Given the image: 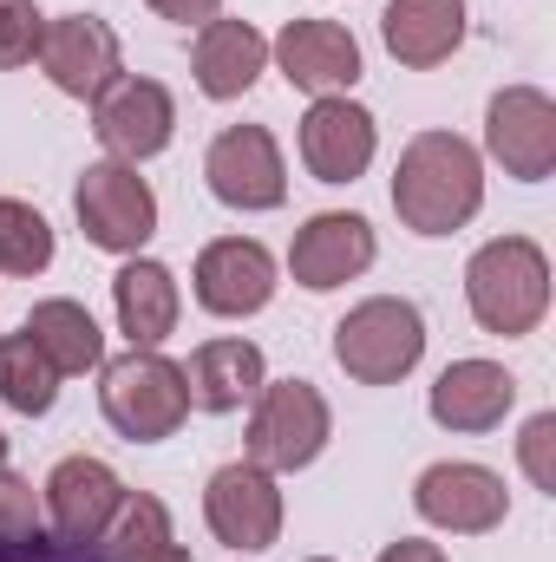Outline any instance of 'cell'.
<instances>
[{"mask_svg":"<svg viewBox=\"0 0 556 562\" xmlns=\"http://www.w3.org/2000/svg\"><path fill=\"white\" fill-rule=\"evenodd\" d=\"M269 66V40L249 20H203L197 33V86L203 99H243Z\"/></svg>","mask_w":556,"mask_h":562,"instance_id":"19","label":"cell"},{"mask_svg":"<svg viewBox=\"0 0 556 562\" xmlns=\"http://www.w3.org/2000/svg\"><path fill=\"white\" fill-rule=\"evenodd\" d=\"M99 406H105V419L112 431H125V438H170L184 413H190V386H184V367H170L157 347H132V353H119L112 367H105V386H99Z\"/></svg>","mask_w":556,"mask_h":562,"instance_id":"3","label":"cell"},{"mask_svg":"<svg viewBox=\"0 0 556 562\" xmlns=\"http://www.w3.org/2000/svg\"><path fill=\"white\" fill-rule=\"evenodd\" d=\"M170 125H177V105H170V92L157 79H112L92 99V132L119 164L157 157L170 144Z\"/></svg>","mask_w":556,"mask_h":562,"instance_id":"10","label":"cell"},{"mask_svg":"<svg viewBox=\"0 0 556 562\" xmlns=\"http://www.w3.org/2000/svg\"><path fill=\"white\" fill-rule=\"evenodd\" d=\"M367 262H374V229H367V216H354V210H321V216H308L301 236H294V249H288L294 281L314 288V294L354 281Z\"/></svg>","mask_w":556,"mask_h":562,"instance_id":"15","label":"cell"},{"mask_svg":"<svg viewBox=\"0 0 556 562\" xmlns=\"http://www.w3.org/2000/svg\"><path fill=\"white\" fill-rule=\"evenodd\" d=\"M112 307H119V327H125L132 347H157L177 327V307H184L177 301V276L164 262L138 256V262H125L119 281H112Z\"/></svg>","mask_w":556,"mask_h":562,"instance_id":"22","label":"cell"},{"mask_svg":"<svg viewBox=\"0 0 556 562\" xmlns=\"http://www.w3.org/2000/svg\"><path fill=\"white\" fill-rule=\"evenodd\" d=\"M73 210H79V229L92 249H112V256H138L157 229V196L132 164H86L79 190H73Z\"/></svg>","mask_w":556,"mask_h":562,"instance_id":"5","label":"cell"},{"mask_svg":"<svg viewBox=\"0 0 556 562\" xmlns=\"http://www.w3.org/2000/svg\"><path fill=\"white\" fill-rule=\"evenodd\" d=\"M0 471H7V438H0Z\"/></svg>","mask_w":556,"mask_h":562,"instance_id":"33","label":"cell"},{"mask_svg":"<svg viewBox=\"0 0 556 562\" xmlns=\"http://www.w3.org/2000/svg\"><path fill=\"white\" fill-rule=\"evenodd\" d=\"M518 458H524V471H531L537 491H556V413H537V419L524 425Z\"/></svg>","mask_w":556,"mask_h":562,"instance_id":"28","label":"cell"},{"mask_svg":"<svg viewBox=\"0 0 556 562\" xmlns=\"http://www.w3.org/2000/svg\"><path fill=\"white\" fill-rule=\"evenodd\" d=\"M184 386H190V406H203V413H236L243 400L263 393V347H249V340H210V347L190 353Z\"/></svg>","mask_w":556,"mask_h":562,"instance_id":"21","label":"cell"},{"mask_svg":"<svg viewBox=\"0 0 556 562\" xmlns=\"http://www.w3.org/2000/svg\"><path fill=\"white\" fill-rule=\"evenodd\" d=\"M465 301L485 334H531L551 307V262L531 236H498L471 256Z\"/></svg>","mask_w":556,"mask_h":562,"instance_id":"2","label":"cell"},{"mask_svg":"<svg viewBox=\"0 0 556 562\" xmlns=\"http://www.w3.org/2000/svg\"><path fill=\"white\" fill-rule=\"evenodd\" d=\"M485 203V164L458 132H419L393 170V210L419 236H452Z\"/></svg>","mask_w":556,"mask_h":562,"instance_id":"1","label":"cell"},{"mask_svg":"<svg viewBox=\"0 0 556 562\" xmlns=\"http://www.w3.org/2000/svg\"><path fill=\"white\" fill-rule=\"evenodd\" d=\"M0 562H99V557H86V543H66V537L53 543V537L33 530V537H7L0 543Z\"/></svg>","mask_w":556,"mask_h":562,"instance_id":"30","label":"cell"},{"mask_svg":"<svg viewBox=\"0 0 556 562\" xmlns=\"http://www.w3.org/2000/svg\"><path fill=\"white\" fill-rule=\"evenodd\" d=\"M425 353V321H419L413 301H393V294H374L360 301L341 327H334V360L347 367V380L360 386H393L407 380Z\"/></svg>","mask_w":556,"mask_h":562,"instance_id":"4","label":"cell"},{"mask_svg":"<svg viewBox=\"0 0 556 562\" xmlns=\"http://www.w3.org/2000/svg\"><path fill=\"white\" fill-rule=\"evenodd\" d=\"M308 562H327V557H308Z\"/></svg>","mask_w":556,"mask_h":562,"instance_id":"34","label":"cell"},{"mask_svg":"<svg viewBox=\"0 0 556 562\" xmlns=\"http://www.w3.org/2000/svg\"><path fill=\"white\" fill-rule=\"evenodd\" d=\"M485 150H491L511 177H524V183L551 177L556 170V105H551V92H537V86L498 92L491 112H485Z\"/></svg>","mask_w":556,"mask_h":562,"instance_id":"9","label":"cell"},{"mask_svg":"<svg viewBox=\"0 0 556 562\" xmlns=\"http://www.w3.org/2000/svg\"><path fill=\"white\" fill-rule=\"evenodd\" d=\"M119 504H125V484L105 458H59L46 477V517L66 543H99Z\"/></svg>","mask_w":556,"mask_h":562,"instance_id":"12","label":"cell"},{"mask_svg":"<svg viewBox=\"0 0 556 562\" xmlns=\"http://www.w3.org/2000/svg\"><path fill=\"white\" fill-rule=\"evenodd\" d=\"M40 66L59 92L73 99H99L112 79H119V33L92 13H59L46 20V40H40Z\"/></svg>","mask_w":556,"mask_h":562,"instance_id":"11","label":"cell"},{"mask_svg":"<svg viewBox=\"0 0 556 562\" xmlns=\"http://www.w3.org/2000/svg\"><path fill=\"white\" fill-rule=\"evenodd\" d=\"M327 445V400L308 380H281L256 393V419H249V464L263 471H301L314 464Z\"/></svg>","mask_w":556,"mask_h":562,"instance_id":"6","label":"cell"},{"mask_svg":"<svg viewBox=\"0 0 556 562\" xmlns=\"http://www.w3.org/2000/svg\"><path fill=\"white\" fill-rule=\"evenodd\" d=\"M53 262V229L33 203L0 196V269L7 276H40Z\"/></svg>","mask_w":556,"mask_h":562,"instance_id":"26","label":"cell"},{"mask_svg":"<svg viewBox=\"0 0 556 562\" xmlns=\"http://www.w3.org/2000/svg\"><path fill=\"white\" fill-rule=\"evenodd\" d=\"M511 400H518V380L498 360H452L432 380V419L445 431H491L511 413Z\"/></svg>","mask_w":556,"mask_h":562,"instance_id":"18","label":"cell"},{"mask_svg":"<svg viewBox=\"0 0 556 562\" xmlns=\"http://www.w3.org/2000/svg\"><path fill=\"white\" fill-rule=\"evenodd\" d=\"M380 33L400 66H438L465 40V0H387Z\"/></svg>","mask_w":556,"mask_h":562,"instance_id":"20","label":"cell"},{"mask_svg":"<svg viewBox=\"0 0 556 562\" xmlns=\"http://www.w3.org/2000/svg\"><path fill=\"white\" fill-rule=\"evenodd\" d=\"M144 7H157V13L177 20V26H203V20H216L223 0H144Z\"/></svg>","mask_w":556,"mask_h":562,"instance_id":"31","label":"cell"},{"mask_svg":"<svg viewBox=\"0 0 556 562\" xmlns=\"http://www.w3.org/2000/svg\"><path fill=\"white\" fill-rule=\"evenodd\" d=\"M276 59H281V79L314 92V99H334V92H347L360 79V46L334 20H288L276 40Z\"/></svg>","mask_w":556,"mask_h":562,"instance_id":"16","label":"cell"},{"mask_svg":"<svg viewBox=\"0 0 556 562\" xmlns=\"http://www.w3.org/2000/svg\"><path fill=\"white\" fill-rule=\"evenodd\" d=\"M203 517L216 530V543L230 550H269L281 537V491H276V471L263 464H223L203 491Z\"/></svg>","mask_w":556,"mask_h":562,"instance_id":"7","label":"cell"},{"mask_svg":"<svg viewBox=\"0 0 556 562\" xmlns=\"http://www.w3.org/2000/svg\"><path fill=\"white\" fill-rule=\"evenodd\" d=\"M419 517L452 530V537H478L504 524V477L485 464H432L413 491Z\"/></svg>","mask_w":556,"mask_h":562,"instance_id":"13","label":"cell"},{"mask_svg":"<svg viewBox=\"0 0 556 562\" xmlns=\"http://www.w3.org/2000/svg\"><path fill=\"white\" fill-rule=\"evenodd\" d=\"M0 400L13 413H26V419L53 413V400H59V373H53V360L26 334H7L0 340Z\"/></svg>","mask_w":556,"mask_h":562,"instance_id":"25","label":"cell"},{"mask_svg":"<svg viewBox=\"0 0 556 562\" xmlns=\"http://www.w3.org/2000/svg\"><path fill=\"white\" fill-rule=\"evenodd\" d=\"M276 294V256L263 243H243V236H223L197 256V301L223 321H243V314H263Z\"/></svg>","mask_w":556,"mask_h":562,"instance_id":"14","label":"cell"},{"mask_svg":"<svg viewBox=\"0 0 556 562\" xmlns=\"http://www.w3.org/2000/svg\"><path fill=\"white\" fill-rule=\"evenodd\" d=\"M203 177H210L216 203H230V210H276L281 196H288L281 150L263 125H230V132H216L210 157H203Z\"/></svg>","mask_w":556,"mask_h":562,"instance_id":"8","label":"cell"},{"mask_svg":"<svg viewBox=\"0 0 556 562\" xmlns=\"http://www.w3.org/2000/svg\"><path fill=\"white\" fill-rule=\"evenodd\" d=\"M99 543H105L99 562H190V550L170 537V510L157 497H138V491H125V504Z\"/></svg>","mask_w":556,"mask_h":562,"instance_id":"24","label":"cell"},{"mask_svg":"<svg viewBox=\"0 0 556 562\" xmlns=\"http://www.w3.org/2000/svg\"><path fill=\"white\" fill-rule=\"evenodd\" d=\"M20 334L53 360V373H86V367H99V353H105L99 321H92L79 301H40Z\"/></svg>","mask_w":556,"mask_h":562,"instance_id":"23","label":"cell"},{"mask_svg":"<svg viewBox=\"0 0 556 562\" xmlns=\"http://www.w3.org/2000/svg\"><path fill=\"white\" fill-rule=\"evenodd\" d=\"M380 562H445V550L438 543H419V537H400V543L380 550Z\"/></svg>","mask_w":556,"mask_h":562,"instance_id":"32","label":"cell"},{"mask_svg":"<svg viewBox=\"0 0 556 562\" xmlns=\"http://www.w3.org/2000/svg\"><path fill=\"white\" fill-rule=\"evenodd\" d=\"M33 530H40V497H33V484L13 477V471H0V543H7V537H33Z\"/></svg>","mask_w":556,"mask_h":562,"instance_id":"29","label":"cell"},{"mask_svg":"<svg viewBox=\"0 0 556 562\" xmlns=\"http://www.w3.org/2000/svg\"><path fill=\"white\" fill-rule=\"evenodd\" d=\"M301 164L321 183H354L374 164V119L354 99H314L301 119Z\"/></svg>","mask_w":556,"mask_h":562,"instance_id":"17","label":"cell"},{"mask_svg":"<svg viewBox=\"0 0 556 562\" xmlns=\"http://www.w3.org/2000/svg\"><path fill=\"white\" fill-rule=\"evenodd\" d=\"M46 40V13L33 0H0V72L26 66Z\"/></svg>","mask_w":556,"mask_h":562,"instance_id":"27","label":"cell"}]
</instances>
